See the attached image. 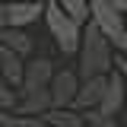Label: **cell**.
<instances>
[{"label":"cell","instance_id":"obj_1","mask_svg":"<svg viewBox=\"0 0 127 127\" xmlns=\"http://www.w3.org/2000/svg\"><path fill=\"white\" fill-rule=\"evenodd\" d=\"M76 70L83 79H92V76H108L114 70V45L108 41V35L95 26L92 19L86 22L83 29V45H79L76 54Z\"/></svg>","mask_w":127,"mask_h":127},{"label":"cell","instance_id":"obj_2","mask_svg":"<svg viewBox=\"0 0 127 127\" xmlns=\"http://www.w3.org/2000/svg\"><path fill=\"white\" fill-rule=\"evenodd\" d=\"M45 26L51 32V38H54V45L61 51L64 57H70V54H79V45H83V22H76L73 16L67 13L61 6V0H48L45 6Z\"/></svg>","mask_w":127,"mask_h":127},{"label":"cell","instance_id":"obj_3","mask_svg":"<svg viewBox=\"0 0 127 127\" xmlns=\"http://www.w3.org/2000/svg\"><path fill=\"white\" fill-rule=\"evenodd\" d=\"M92 22L108 35L114 51L127 54V19H124V13H118L108 0H92Z\"/></svg>","mask_w":127,"mask_h":127},{"label":"cell","instance_id":"obj_4","mask_svg":"<svg viewBox=\"0 0 127 127\" xmlns=\"http://www.w3.org/2000/svg\"><path fill=\"white\" fill-rule=\"evenodd\" d=\"M79 86H83L79 70H70V67L57 70L54 79H51V102H54V108H76Z\"/></svg>","mask_w":127,"mask_h":127},{"label":"cell","instance_id":"obj_5","mask_svg":"<svg viewBox=\"0 0 127 127\" xmlns=\"http://www.w3.org/2000/svg\"><path fill=\"white\" fill-rule=\"evenodd\" d=\"M54 73H57V67H54V61H48V57L26 61V83H22V95H26V92H38V89H51Z\"/></svg>","mask_w":127,"mask_h":127},{"label":"cell","instance_id":"obj_6","mask_svg":"<svg viewBox=\"0 0 127 127\" xmlns=\"http://www.w3.org/2000/svg\"><path fill=\"white\" fill-rule=\"evenodd\" d=\"M121 108H127V79L121 70H111L108 89H105V98H102V111L114 118V114H121Z\"/></svg>","mask_w":127,"mask_h":127},{"label":"cell","instance_id":"obj_7","mask_svg":"<svg viewBox=\"0 0 127 127\" xmlns=\"http://www.w3.org/2000/svg\"><path fill=\"white\" fill-rule=\"evenodd\" d=\"M0 76L22 92V83H26V57L16 54V51H10V48H0Z\"/></svg>","mask_w":127,"mask_h":127},{"label":"cell","instance_id":"obj_8","mask_svg":"<svg viewBox=\"0 0 127 127\" xmlns=\"http://www.w3.org/2000/svg\"><path fill=\"white\" fill-rule=\"evenodd\" d=\"M105 89H108V76H92V79H83V86H79V95H76V108H79V111L102 108Z\"/></svg>","mask_w":127,"mask_h":127},{"label":"cell","instance_id":"obj_9","mask_svg":"<svg viewBox=\"0 0 127 127\" xmlns=\"http://www.w3.org/2000/svg\"><path fill=\"white\" fill-rule=\"evenodd\" d=\"M48 3H22V0H10V26L13 29H26L32 22L45 19Z\"/></svg>","mask_w":127,"mask_h":127},{"label":"cell","instance_id":"obj_10","mask_svg":"<svg viewBox=\"0 0 127 127\" xmlns=\"http://www.w3.org/2000/svg\"><path fill=\"white\" fill-rule=\"evenodd\" d=\"M51 108H54V102H51V89H38V92H26L22 98H19L16 114H38V118H45Z\"/></svg>","mask_w":127,"mask_h":127},{"label":"cell","instance_id":"obj_11","mask_svg":"<svg viewBox=\"0 0 127 127\" xmlns=\"http://www.w3.org/2000/svg\"><path fill=\"white\" fill-rule=\"evenodd\" d=\"M0 48H10L16 54H22V57H29L32 54V38L26 35V29H13V26H6V29H0Z\"/></svg>","mask_w":127,"mask_h":127},{"label":"cell","instance_id":"obj_12","mask_svg":"<svg viewBox=\"0 0 127 127\" xmlns=\"http://www.w3.org/2000/svg\"><path fill=\"white\" fill-rule=\"evenodd\" d=\"M45 121L48 127H86V114L79 108H51Z\"/></svg>","mask_w":127,"mask_h":127},{"label":"cell","instance_id":"obj_13","mask_svg":"<svg viewBox=\"0 0 127 127\" xmlns=\"http://www.w3.org/2000/svg\"><path fill=\"white\" fill-rule=\"evenodd\" d=\"M0 127H48V121H45V118H38V114L0 111Z\"/></svg>","mask_w":127,"mask_h":127},{"label":"cell","instance_id":"obj_14","mask_svg":"<svg viewBox=\"0 0 127 127\" xmlns=\"http://www.w3.org/2000/svg\"><path fill=\"white\" fill-rule=\"evenodd\" d=\"M61 6L73 16L76 22H83V26L92 19V0H61Z\"/></svg>","mask_w":127,"mask_h":127},{"label":"cell","instance_id":"obj_15","mask_svg":"<svg viewBox=\"0 0 127 127\" xmlns=\"http://www.w3.org/2000/svg\"><path fill=\"white\" fill-rule=\"evenodd\" d=\"M19 98H22V92H19L16 86H10L6 79L0 76V111H16Z\"/></svg>","mask_w":127,"mask_h":127},{"label":"cell","instance_id":"obj_16","mask_svg":"<svg viewBox=\"0 0 127 127\" xmlns=\"http://www.w3.org/2000/svg\"><path fill=\"white\" fill-rule=\"evenodd\" d=\"M86 114V127H121L111 114H105L102 108H92V111H83Z\"/></svg>","mask_w":127,"mask_h":127},{"label":"cell","instance_id":"obj_17","mask_svg":"<svg viewBox=\"0 0 127 127\" xmlns=\"http://www.w3.org/2000/svg\"><path fill=\"white\" fill-rule=\"evenodd\" d=\"M114 70H121L127 79V54H121V51H114Z\"/></svg>","mask_w":127,"mask_h":127},{"label":"cell","instance_id":"obj_18","mask_svg":"<svg viewBox=\"0 0 127 127\" xmlns=\"http://www.w3.org/2000/svg\"><path fill=\"white\" fill-rule=\"evenodd\" d=\"M10 26V3H0V29Z\"/></svg>","mask_w":127,"mask_h":127},{"label":"cell","instance_id":"obj_19","mask_svg":"<svg viewBox=\"0 0 127 127\" xmlns=\"http://www.w3.org/2000/svg\"><path fill=\"white\" fill-rule=\"evenodd\" d=\"M108 3L118 10V13H124V16H127V0H108Z\"/></svg>","mask_w":127,"mask_h":127},{"label":"cell","instance_id":"obj_20","mask_svg":"<svg viewBox=\"0 0 127 127\" xmlns=\"http://www.w3.org/2000/svg\"><path fill=\"white\" fill-rule=\"evenodd\" d=\"M22 3H48V0H22Z\"/></svg>","mask_w":127,"mask_h":127}]
</instances>
